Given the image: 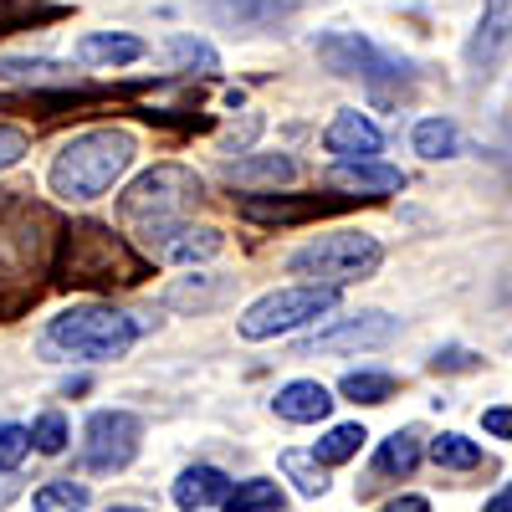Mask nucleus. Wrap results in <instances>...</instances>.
I'll return each instance as SVG.
<instances>
[{
  "mask_svg": "<svg viewBox=\"0 0 512 512\" xmlns=\"http://www.w3.org/2000/svg\"><path fill=\"white\" fill-rule=\"evenodd\" d=\"M338 308V287H277L267 297H256V303L241 313V338H251V344H262V338H277V333H292V328H303L313 318H328Z\"/></svg>",
  "mask_w": 512,
  "mask_h": 512,
  "instance_id": "obj_7",
  "label": "nucleus"
},
{
  "mask_svg": "<svg viewBox=\"0 0 512 512\" xmlns=\"http://www.w3.org/2000/svg\"><path fill=\"white\" fill-rule=\"evenodd\" d=\"M282 472H287V482H297L303 497H323L328 492V466L313 451H282Z\"/></svg>",
  "mask_w": 512,
  "mask_h": 512,
  "instance_id": "obj_28",
  "label": "nucleus"
},
{
  "mask_svg": "<svg viewBox=\"0 0 512 512\" xmlns=\"http://www.w3.org/2000/svg\"><path fill=\"white\" fill-rule=\"evenodd\" d=\"M139 57H144V41L128 31H88L77 41V62H88V67H128Z\"/></svg>",
  "mask_w": 512,
  "mask_h": 512,
  "instance_id": "obj_20",
  "label": "nucleus"
},
{
  "mask_svg": "<svg viewBox=\"0 0 512 512\" xmlns=\"http://www.w3.org/2000/svg\"><path fill=\"white\" fill-rule=\"evenodd\" d=\"M221 292H226V277L195 272V277H180L175 287L164 292V308H185V313H200V308H210V303H216Z\"/></svg>",
  "mask_w": 512,
  "mask_h": 512,
  "instance_id": "obj_24",
  "label": "nucleus"
},
{
  "mask_svg": "<svg viewBox=\"0 0 512 512\" xmlns=\"http://www.w3.org/2000/svg\"><path fill=\"white\" fill-rule=\"evenodd\" d=\"M103 512H149V507H134V502H118V507H103Z\"/></svg>",
  "mask_w": 512,
  "mask_h": 512,
  "instance_id": "obj_39",
  "label": "nucleus"
},
{
  "mask_svg": "<svg viewBox=\"0 0 512 512\" xmlns=\"http://www.w3.org/2000/svg\"><path fill=\"white\" fill-rule=\"evenodd\" d=\"M507 52H512V0H482V21L466 41V67L477 82H487Z\"/></svg>",
  "mask_w": 512,
  "mask_h": 512,
  "instance_id": "obj_11",
  "label": "nucleus"
},
{
  "mask_svg": "<svg viewBox=\"0 0 512 512\" xmlns=\"http://www.w3.org/2000/svg\"><path fill=\"white\" fill-rule=\"evenodd\" d=\"M139 441H144V420L139 415L98 410L88 420V436H82V461H88V472H98V477L123 472V466L139 456Z\"/></svg>",
  "mask_w": 512,
  "mask_h": 512,
  "instance_id": "obj_9",
  "label": "nucleus"
},
{
  "mask_svg": "<svg viewBox=\"0 0 512 512\" xmlns=\"http://www.w3.org/2000/svg\"><path fill=\"white\" fill-rule=\"evenodd\" d=\"M400 333V318H390V313H379V308H369V313H354V318H338L333 328H318L313 338H308V354H338V349H379V344H390V338Z\"/></svg>",
  "mask_w": 512,
  "mask_h": 512,
  "instance_id": "obj_12",
  "label": "nucleus"
},
{
  "mask_svg": "<svg viewBox=\"0 0 512 512\" xmlns=\"http://www.w3.org/2000/svg\"><path fill=\"white\" fill-rule=\"evenodd\" d=\"M472 369H482V354H472V349H436L431 354V374H472Z\"/></svg>",
  "mask_w": 512,
  "mask_h": 512,
  "instance_id": "obj_34",
  "label": "nucleus"
},
{
  "mask_svg": "<svg viewBox=\"0 0 512 512\" xmlns=\"http://www.w3.org/2000/svg\"><path fill=\"white\" fill-rule=\"evenodd\" d=\"M384 262V246L369 231H328L318 241H308L303 251L292 256V277H308L313 287H349L374 277Z\"/></svg>",
  "mask_w": 512,
  "mask_h": 512,
  "instance_id": "obj_5",
  "label": "nucleus"
},
{
  "mask_svg": "<svg viewBox=\"0 0 512 512\" xmlns=\"http://www.w3.org/2000/svg\"><path fill=\"white\" fill-rule=\"evenodd\" d=\"M482 431L497 436V441H512V405H492V410L482 415Z\"/></svg>",
  "mask_w": 512,
  "mask_h": 512,
  "instance_id": "obj_36",
  "label": "nucleus"
},
{
  "mask_svg": "<svg viewBox=\"0 0 512 512\" xmlns=\"http://www.w3.org/2000/svg\"><path fill=\"white\" fill-rule=\"evenodd\" d=\"M134 231H139V246L169 267L210 262V256L226 246V236L216 226H190V221H149V226H134Z\"/></svg>",
  "mask_w": 512,
  "mask_h": 512,
  "instance_id": "obj_10",
  "label": "nucleus"
},
{
  "mask_svg": "<svg viewBox=\"0 0 512 512\" xmlns=\"http://www.w3.org/2000/svg\"><path fill=\"white\" fill-rule=\"evenodd\" d=\"M323 149L333 159H374L384 149V134H379V123L359 108H344V113H333V123L323 128Z\"/></svg>",
  "mask_w": 512,
  "mask_h": 512,
  "instance_id": "obj_15",
  "label": "nucleus"
},
{
  "mask_svg": "<svg viewBox=\"0 0 512 512\" xmlns=\"http://www.w3.org/2000/svg\"><path fill=\"white\" fill-rule=\"evenodd\" d=\"M139 333H144L139 318H128L108 303H77L47 323L41 349L62 354V359H82V364H108V359H123L134 349Z\"/></svg>",
  "mask_w": 512,
  "mask_h": 512,
  "instance_id": "obj_4",
  "label": "nucleus"
},
{
  "mask_svg": "<svg viewBox=\"0 0 512 512\" xmlns=\"http://www.w3.org/2000/svg\"><path fill=\"white\" fill-rule=\"evenodd\" d=\"M333 185L349 190V195H364V200H384V195L405 190V169L384 164L379 154L374 159H338L333 164Z\"/></svg>",
  "mask_w": 512,
  "mask_h": 512,
  "instance_id": "obj_16",
  "label": "nucleus"
},
{
  "mask_svg": "<svg viewBox=\"0 0 512 512\" xmlns=\"http://www.w3.org/2000/svg\"><path fill=\"white\" fill-rule=\"evenodd\" d=\"M308 0H200V16H210L226 31H267L287 16H297Z\"/></svg>",
  "mask_w": 512,
  "mask_h": 512,
  "instance_id": "obj_14",
  "label": "nucleus"
},
{
  "mask_svg": "<svg viewBox=\"0 0 512 512\" xmlns=\"http://www.w3.org/2000/svg\"><path fill=\"white\" fill-rule=\"evenodd\" d=\"M272 410L282 420H292V425H318V420H328L333 395H328V384H318V379H292V384H282V390H277Z\"/></svg>",
  "mask_w": 512,
  "mask_h": 512,
  "instance_id": "obj_17",
  "label": "nucleus"
},
{
  "mask_svg": "<svg viewBox=\"0 0 512 512\" xmlns=\"http://www.w3.org/2000/svg\"><path fill=\"white\" fill-rule=\"evenodd\" d=\"M354 200H364V195H333V200H318V195H308V200H292V195H251V200H241V216L256 221V226H297V221L328 216V210H344V205H354Z\"/></svg>",
  "mask_w": 512,
  "mask_h": 512,
  "instance_id": "obj_13",
  "label": "nucleus"
},
{
  "mask_svg": "<svg viewBox=\"0 0 512 512\" xmlns=\"http://www.w3.org/2000/svg\"><path fill=\"white\" fill-rule=\"evenodd\" d=\"M410 144H415L420 159H456L461 154V134H456L451 118H420Z\"/></svg>",
  "mask_w": 512,
  "mask_h": 512,
  "instance_id": "obj_23",
  "label": "nucleus"
},
{
  "mask_svg": "<svg viewBox=\"0 0 512 512\" xmlns=\"http://www.w3.org/2000/svg\"><path fill=\"white\" fill-rule=\"evenodd\" d=\"M31 507H36V512H82V507H88V487L72 482V477H57V482H47V487H36Z\"/></svg>",
  "mask_w": 512,
  "mask_h": 512,
  "instance_id": "obj_30",
  "label": "nucleus"
},
{
  "mask_svg": "<svg viewBox=\"0 0 512 512\" xmlns=\"http://www.w3.org/2000/svg\"><path fill=\"white\" fill-rule=\"evenodd\" d=\"M395 390H400V379L395 374H379V369H354V374L338 379V395L354 400V405H384Z\"/></svg>",
  "mask_w": 512,
  "mask_h": 512,
  "instance_id": "obj_26",
  "label": "nucleus"
},
{
  "mask_svg": "<svg viewBox=\"0 0 512 512\" xmlns=\"http://www.w3.org/2000/svg\"><path fill=\"white\" fill-rule=\"evenodd\" d=\"M482 512H512V482H507V487H502V492H497V497L482 507Z\"/></svg>",
  "mask_w": 512,
  "mask_h": 512,
  "instance_id": "obj_38",
  "label": "nucleus"
},
{
  "mask_svg": "<svg viewBox=\"0 0 512 512\" xmlns=\"http://www.w3.org/2000/svg\"><path fill=\"white\" fill-rule=\"evenodd\" d=\"M425 446H420V431H395L390 441H379V456H374V472L379 477H410L420 466Z\"/></svg>",
  "mask_w": 512,
  "mask_h": 512,
  "instance_id": "obj_22",
  "label": "nucleus"
},
{
  "mask_svg": "<svg viewBox=\"0 0 512 512\" xmlns=\"http://www.w3.org/2000/svg\"><path fill=\"white\" fill-rule=\"evenodd\" d=\"M144 277H149V251H134L123 236H113L98 221H77L57 236L52 282H62V287L113 292V287H139Z\"/></svg>",
  "mask_w": 512,
  "mask_h": 512,
  "instance_id": "obj_2",
  "label": "nucleus"
},
{
  "mask_svg": "<svg viewBox=\"0 0 512 512\" xmlns=\"http://www.w3.org/2000/svg\"><path fill=\"white\" fill-rule=\"evenodd\" d=\"M31 451H41V456H62V451H67V420H62L57 410L36 415V425H31Z\"/></svg>",
  "mask_w": 512,
  "mask_h": 512,
  "instance_id": "obj_32",
  "label": "nucleus"
},
{
  "mask_svg": "<svg viewBox=\"0 0 512 512\" xmlns=\"http://www.w3.org/2000/svg\"><path fill=\"white\" fill-rule=\"evenodd\" d=\"M318 62L333 77H364L369 88H384V82H410V67L400 57H390L384 47H374L359 31H328L318 36Z\"/></svg>",
  "mask_w": 512,
  "mask_h": 512,
  "instance_id": "obj_8",
  "label": "nucleus"
},
{
  "mask_svg": "<svg viewBox=\"0 0 512 512\" xmlns=\"http://www.w3.org/2000/svg\"><path fill=\"white\" fill-rule=\"evenodd\" d=\"M425 451H431V461L441 466V472H472V466H482V446L466 441V436H456V431L436 436Z\"/></svg>",
  "mask_w": 512,
  "mask_h": 512,
  "instance_id": "obj_27",
  "label": "nucleus"
},
{
  "mask_svg": "<svg viewBox=\"0 0 512 512\" xmlns=\"http://www.w3.org/2000/svg\"><path fill=\"white\" fill-rule=\"evenodd\" d=\"M57 236L62 231L41 205L0 190V323H11L41 297V287L52 277Z\"/></svg>",
  "mask_w": 512,
  "mask_h": 512,
  "instance_id": "obj_1",
  "label": "nucleus"
},
{
  "mask_svg": "<svg viewBox=\"0 0 512 512\" xmlns=\"http://www.w3.org/2000/svg\"><path fill=\"white\" fill-rule=\"evenodd\" d=\"M205 195V180L185 164H154L144 175L123 190L118 200V216L128 226H149V221H185L190 210L200 205Z\"/></svg>",
  "mask_w": 512,
  "mask_h": 512,
  "instance_id": "obj_6",
  "label": "nucleus"
},
{
  "mask_svg": "<svg viewBox=\"0 0 512 512\" xmlns=\"http://www.w3.org/2000/svg\"><path fill=\"white\" fill-rule=\"evenodd\" d=\"M31 154V134L16 123H0V169H16Z\"/></svg>",
  "mask_w": 512,
  "mask_h": 512,
  "instance_id": "obj_35",
  "label": "nucleus"
},
{
  "mask_svg": "<svg viewBox=\"0 0 512 512\" xmlns=\"http://www.w3.org/2000/svg\"><path fill=\"white\" fill-rule=\"evenodd\" d=\"M379 512H431V502L425 497H395V502H384Z\"/></svg>",
  "mask_w": 512,
  "mask_h": 512,
  "instance_id": "obj_37",
  "label": "nucleus"
},
{
  "mask_svg": "<svg viewBox=\"0 0 512 512\" xmlns=\"http://www.w3.org/2000/svg\"><path fill=\"white\" fill-rule=\"evenodd\" d=\"M369 436H364V425H333V431L313 446V456L323 461V466H338V461H349V456H359V446H364Z\"/></svg>",
  "mask_w": 512,
  "mask_h": 512,
  "instance_id": "obj_31",
  "label": "nucleus"
},
{
  "mask_svg": "<svg viewBox=\"0 0 512 512\" xmlns=\"http://www.w3.org/2000/svg\"><path fill=\"white\" fill-rule=\"evenodd\" d=\"M226 180L231 185H246V190H262V185L277 190V185L297 180V164L287 154H236L226 164Z\"/></svg>",
  "mask_w": 512,
  "mask_h": 512,
  "instance_id": "obj_18",
  "label": "nucleus"
},
{
  "mask_svg": "<svg viewBox=\"0 0 512 512\" xmlns=\"http://www.w3.org/2000/svg\"><path fill=\"white\" fill-rule=\"evenodd\" d=\"M31 451V431L16 420H0V472H16Z\"/></svg>",
  "mask_w": 512,
  "mask_h": 512,
  "instance_id": "obj_33",
  "label": "nucleus"
},
{
  "mask_svg": "<svg viewBox=\"0 0 512 512\" xmlns=\"http://www.w3.org/2000/svg\"><path fill=\"white\" fill-rule=\"evenodd\" d=\"M169 62H175L180 72H221V57H216V47L210 41H200V36H169Z\"/></svg>",
  "mask_w": 512,
  "mask_h": 512,
  "instance_id": "obj_29",
  "label": "nucleus"
},
{
  "mask_svg": "<svg viewBox=\"0 0 512 512\" xmlns=\"http://www.w3.org/2000/svg\"><path fill=\"white\" fill-rule=\"evenodd\" d=\"M282 487L277 482H267V477H251V482H236L226 497H221V507L226 512H282Z\"/></svg>",
  "mask_w": 512,
  "mask_h": 512,
  "instance_id": "obj_25",
  "label": "nucleus"
},
{
  "mask_svg": "<svg viewBox=\"0 0 512 512\" xmlns=\"http://www.w3.org/2000/svg\"><path fill=\"white\" fill-rule=\"evenodd\" d=\"M226 492H231V477L221 472V466H185L180 482H175V507L205 512V507H221Z\"/></svg>",
  "mask_w": 512,
  "mask_h": 512,
  "instance_id": "obj_19",
  "label": "nucleus"
},
{
  "mask_svg": "<svg viewBox=\"0 0 512 512\" xmlns=\"http://www.w3.org/2000/svg\"><path fill=\"white\" fill-rule=\"evenodd\" d=\"M134 154H139V144L128 128H88V134H77L57 149V159L47 169V185L67 205H88L128 175Z\"/></svg>",
  "mask_w": 512,
  "mask_h": 512,
  "instance_id": "obj_3",
  "label": "nucleus"
},
{
  "mask_svg": "<svg viewBox=\"0 0 512 512\" xmlns=\"http://www.w3.org/2000/svg\"><path fill=\"white\" fill-rule=\"evenodd\" d=\"M0 82L16 88H72V67L52 62V57H0Z\"/></svg>",
  "mask_w": 512,
  "mask_h": 512,
  "instance_id": "obj_21",
  "label": "nucleus"
}]
</instances>
